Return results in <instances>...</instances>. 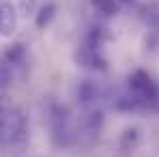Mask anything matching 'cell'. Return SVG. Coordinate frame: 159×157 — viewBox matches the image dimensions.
I'll return each instance as SVG.
<instances>
[{"instance_id":"obj_1","label":"cell","mask_w":159,"mask_h":157,"mask_svg":"<svg viewBox=\"0 0 159 157\" xmlns=\"http://www.w3.org/2000/svg\"><path fill=\"white\" fill-rule=\"evenodd\" d=\"M129 84H131V90L138 101H144V104L151 101L153 104L157 99V88H155L153 80L148 78L144 71H135L131 76V80H129Z\"/></svg>"},{"instance_id":"obj_2","label":"cell","mask_w":159,"mask_h":157,"mask_svg":"<svg viewBox=\"0 0 159 157\" xmlns=\"http://www.w3.org/2000/svg\"><path fill=\"white\" fill-rule=\"evenodd\" d=\"M17 28V9L11 2H0V35L11 37Z\"/></svg>"},{"instance_id":"obj_3","label":"cell","mask_w":159,"mask_h":157,"mask_svg":"<svg viewBox=\"0 0 159 157\" xmlns=\"http://www.w3.org/2000/svg\"><path fill=\"white\" fill-rule=\"evenodd\" d=\"M7 60L11 62V65H24V60H26V48L22 45V43H15V45H11L9 50H7Z\"/></svg>"},{"instance_id":"obj_4","label":"cell","mask_w":159,"mask_h":157,"mask_svg":"<svg viewBox=\"0 0 159 157\" xmlns=\"http://www.w3.org/2000/svg\"><path fill=\"white\" fill-rule=\"evenodd\" d=\"M54 13H56V4H54V2H48L45 7H41V9L37 11V26L45 28L50 22H52Z\"/></svg>"},{"instance_id":"obj_5","label":"cell","mask_w":159,"mask_h":157,"mask_svg":"<svg viewBox=\"0 0 159 157\" xmlns=\"http://www.w3.org/2000/svg\"><path fill=\"white\" fill-rule=\"evenodd\" d=\"M95 4H97V9H99V11H103L106 15H114V13L118 11L116 0H95Z\"/></svg>"},{"instance_id":"obj_6","label":"cell","mask_w":159,"mask_h":157,"mask_svg":"<svg viewBox=\"0 0 159 157\" xmlns=\"http://www.w3.org/2000/svg\"><path fill=\"white\" fill-rule=\"evenodd\" d=\"M11 67L4 62V60H0V88H7L9 84H11Z\"/></svg>"},{"instance_id":"obj_7","label":"cell","mask_w":159,"mask_h":157,"mask_svg":"<svg viewBox=\"0 0 159 157\" xmlns=\"http://www.w3.org/2000/svg\"><path fill=\"white\" fill-rule=\"evenodd\" d=\"M22 7H24V11H30V13H32V11H34V0H24Z\"/></svg>"},{"instance_id":"obj_8","label":"cell","mask_w":159,"mask_h":157,"mask_svg":"<svg viewBox=\"0 0 159 157\" xmlns=\"http://www.w3.org/2000/svg\"><path fill=\"white\" fill-rule=\"evenodd\" d=\"M0 104H2V95H0Z\"/></svg>"}]
</instances>
